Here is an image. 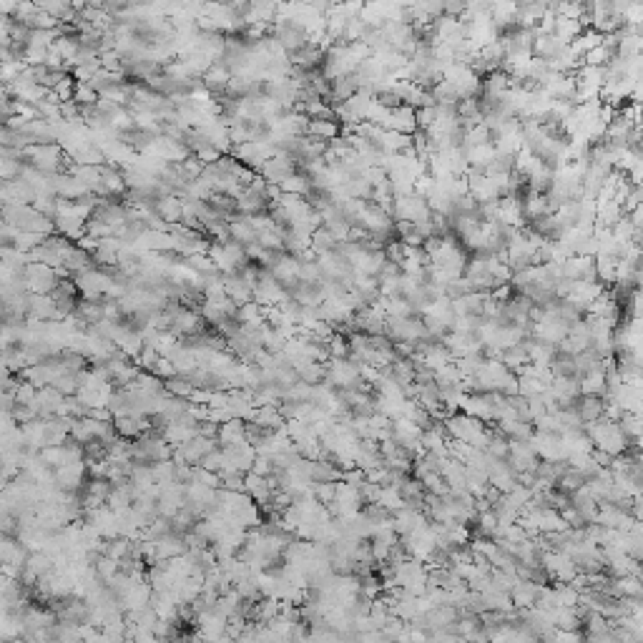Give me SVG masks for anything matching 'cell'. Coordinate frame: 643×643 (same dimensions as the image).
<instances>
[{"label":"cell","mask_w":643,"mask_h":643,"mask_svg":"<svg viewBox=\"0 0 643 643\" xmlns=\"http://www.w3.org/2000/svg\"><path fill=\"white\" fill-rule=\"evenodd\" d=\"M583 427H585V433H588V437H591L593 447L613 455V458L621 455L626 447L631 445V442L626 440V435L621 433V427L613 420H608V417H598L596 422H588V425H583Z\"/></svg>","instance_id":"1"},{"label":"cell","mask_w":643,"mask_h":643,"mask_svg":"<svg viewBox=\"0 0 643 643\" xmlns=\"http://www.w3.org/2000/svg\"><path fill=\"white\" fill-rule=\"evenodd\" d=\"M430 206H427V199L417 191H410V194H402V197H392V209H390V217L394 222H425L430 219Z\"/></svg>","instance_id":"2"},{"label":"cell","mask_w":643,"mask_h":643,"mask_svg":"<svg viewBox=\"0 0 643 643\" xmlns=\"http://www.w3.org/2000/svg\"><path fill=\"white\" fill-rule=\"evenodd\" d=\"M324 367H327V374H324V380L329 382V385H337V387H349V385H355L357 380H362L360 377V362L349 360V357H329L327 362H324Z\"/></svg>","instance_id":"3"},{"label":"cell","mask_w":643,"mask_h":643,"mask_svg":"<svg viewBox=\"0 0 643 643\" xmlns=\"http://www.w3.org/2000/svg\"><path fill=\"white\" fill-rule=\"evenodd\" d=\"M508 465L515 470V475L520 473H533L535 465H538V455L533 450L531 442H518V440H508Z\"/></svg>","instance_id":"4"},{"label":"cell","mask_w":643,"mask_h":643,"mask_svg":"<svg viewBox=\"0 0 643 643\" xmlns=\"http://www.w3.org/2000/svg\"><path fill=\"white\" fill-rule=\"evenodd\" d=\"M294 171H297L294 158L282 156V153H274L272 158L264 161L262 169H259V174H262V178L267 181V184H279L282 178H287L289 174H294Z\"/></svg>","instance_id":"5"},{"label":"cell","mask_w":643,"mask_h":643,"mask_svg":"<svg viewBox=\"0 0 643 643\" xmlns=\"http://www.w3.org/2000/svg\"><path fill=\"white\" fill-rule=\"evenodd\" d=\"M385 128H392V131H400V133H407V136H412L415 131H417V121H415V108L412 106H397V108H392L387 116V121H385Z\"/></svg>","instance_id":"6"},{"label":"cell","mask_w":643,"mask_h":643,"mask_svg":"<svg viewBox=\"0 0 643 643\" xmlns=\"http://www.w3.org/2000/svg\"><path fill=\"white\" fill-rule=\"evenodd\" d=\"M523 347H525V352H528V360H531L533 365H551V360L556 357V352H558L556 344L543 342V340H538V337H533V335L525 337Z\"/></svg>","instance_id":"7"},{"label":"cell","mask_w":643,"mask_h":643,"mask_svg":"<svg viewBox=\"0 0 643 643\" xmlns=\"http://www.w3.org/2000/svg\"><path fill=\"white\" fill-rule=\"evenodd\" d=\"M603 410H606V400L603 397H598V394H581L576 400V412L583 425L596 422L598 417H603Z\"/></svg>","instance_id":"8"},{"label":"cell","mask_w":643,"mask_h":643,"mask_svg":"<svg viewBox=\"0 0 643 643\" xmlns=\"http://www.w3.org/2000/svg\"><path fill=\"white\" fill-rule=\"evenodd\" d=\"M538 591H540L538 583L518 578L508 593H510V601L515 608H533V606H535V598H538Z\"/></svg>","instance_id":"9"},{"label":"cell","mask_w":643,"mask_h":643,"mask_svg":"<svg viewBox=\"0 0 643 643\" xmlns=\"http://www.w3.org/2000/svg\"><path fill=\"white\" fill-rule=\"evenodd\" d=\"M357 91H360V78L355 73H344V76H337V78L329 81V99L324 101H347Z\"/></svg>","instance_id":"10"},{"label":"cell","mask_w":643,"mask_h":643,"mask_svg":"<svg viewBox=\"0 0 643 643\" xmlns=\"http://www.w3.org/2000/svg\"><path fill=\"white\" fill-rule=\"evenodd\" d=\"M99 171H101V191H103V197H121L126 191L124 171L108 164L99 166Z\"/></svg>","instance_id":"11"},{"label":"cell","mask_w":643,"mask_h":643,"mask_svg":"<svg viewBox=\"0 0 643 643\" xmlns=\"http://www.w3.org/2000/svg\"><path fill=\"white\" fill-rule=\"evenodd\" d=\"M289 297H294L297 302L302 304H322L327 299V292H324L322 279H317V282H299L289 292Z\"/></svg>","instance_id":"12"},{"label":"cell","mask_w":643,"mask_h":643,"mask_svg":"<svg viewBox=\"0 0 643 643\" xmlns=\"http://www.w3.org/2000/svg\"><path fill=\"white\" fill-rule=\"evenodd\" d=\"M156 214L161 217V222H166V224L181 222V217H184V199L176 197V194H166V197L158 199Z\"/></svg>","instance_id":"13"},{"label":"cell","mask_w":643,"mask_h":643,"mask_svg":"<svg viewBox=\"0 0 643 643\" xmlns=\"http://www.w3.org/2000/svg\"><path fill=\"white\" fill-rule=\"evenodd\" d=\"M578 387H581V394H598L603 397L606 392V369H591L578 377Z\"/></svg>","instance_id":"14"},{"label":"cell","mask_w":643,"mask_h":643,"mask_svg":"<svg viewBox=\"0 0 643 643\" xmlns=\"http://www.w3.org/2000/svg\"><path fill=\"white\" fill-rule=\"evenodd\" d=\"M500 362H503L510 372L520 374V369H523L531 360H528V352H525L523 342H520V344H512V347H508V349H500Z\"/></svg>","instance_id":"15"},{"label":"cell","mask_w":643,"mask_h":643,"mask_svg":"<svg viewBox=\"0 0 643 643\" xmlns=\"http://www.w3.org/2000/svg\"><path fill=\"white\" fill-rule=\"evenodd\" d=\"M616 425L621 427V433L626 435V440L631 442V445H638V440H641V415L638 412H621V417L616 420Z\"/></svg>","instance_id":"16"},{"label":"cell","mask_w":643,"mask_h":643,"mask_svg":"<svg viewBox=\"0 0 643 643\" xmlns=\"http://www.w3.org/2000/svg\"><path fill=\"white\" fill-rule=\"evenodd\" d=\"M297 369V380L307 382V385H319L324 382V374H327V367L324 362H315V360H304Z\"/></svg>","instance_id":"17"},{"label":"cell","mask_w":643,"mask_h":643,"mask_svg":"<svg viewBox=\"0 0 643 643\" xmlns=\"http://www.w3.org/2000/svg\"><path fill=\"white\" fill-rule=\"evenodd\" d=\"M581 31H583V26L578 23V20H573V18H558L556 15V26H553V35L560 40V43H573V40L581 35Z\"/></svg>","instance_id":"18"},{"label":"cell","mask_w":643,"mask_h":643,"mask_svg":"<svg viewBox=\"0 0 643 643\" xmlns=\"http://www.w3.org/2000/svg\"><path fill=\"white\" fill-rule=\"evenodd\" d=\"M307 133L309 136H317V138L329 141V138L340 136V124H337V119H309Z\"/></svg>","instance_id":"19"},{"label":"cell","mask_w":643,"mask_h":643,"mask_svg":"<svg viewBox=\"0 0 643 643\" xmlns=\"http://www.w3.org/2000/svg\"><path fill=\"white\" fill-rule=\"evenodd\" d=\"M548 367H551L553 377H578L576 360H573V355H568V352H556V357L551 360Z\"/></svg>","instance_id":"20"},{"label":"cell","mask_w":643,"mask_h":643,"mask_svg":"<svg viewBox=\"0 0 643 643\" xmlns=\"http://www.w3.org/2000/svg\"><path fill=\"white\" fill-rule=\"evenodd\" d=\"M337 247V239L329 234L327 229H324V224L322 226H317L315 231H312V237H309V249L315 251L317 256L324 254V251H332Z\"/></svg>","instance_id":"21"},{"label":"cell","mask_w":643,"mask_h":643,"mask_svg":"<svg viewBox=\"0 0 643 643\" xmlns=\"http://www.w3.org/2000/svg\"><path fill=\"white\" fill-rule=\"evenodd\" d=\"M276 186H279V191H284V194H299V197H304L309 191V178L297 169L294 174H289V176L282 178Z\"/></svg>","instance_id":"22"},{"label":"cell","mask_w":643,"mask_h":643,"mask_svg":"<svg viewBox=\"0 0 643 643\" xmlns=\"http://www.w3.org/2000/svg\"><path fill=\"white\" fill-rule=\"evenodd\" d=\"M613 56H616V51L601 43V46H596V48H591L588 53H583V66H606Z\"/></svg>","instance_id":"23"},{"label":"cell","mask_w":643,"mask_h":643,"mask_svg":"<svg viewBox=\"0 0 643 643\" xmlns=\"http://www.w3.org/2000/svg\"><path fill=\"white\" fill-rule=\"evenodd\" d=\"M324 344H327L329 357H349L347 335H342V332H332V335L324 340Z\"/></svg>","instance_id":"24"},{"label":"cell","mask_w":643,"mask_h":643,"mask_svg":"<svg viewBox=\"0 0 643 643\" xmlns=\"http://www.w3.org/2000/svg\"><path fill=\"white\" fill-rule=\"evenodd\" d=\"M73 101H76L78 106H93V103H99V93H96V88H93L91 83H81V81H76Z\"/></svg>","instance_id":"25"},{"label":"cell","mask_w":643,"mask_h":643,"mask_svg":"<svg viewBox=\"0 0 643 643\" xmlns=\"http://www.w3.org/2000/svg\"><path fill=\"white\" fill-rule=\"evenodd\" d=\"M422 487H425V492H433V495H445L447 492V483L442 480L440 473H425L420 478Z\"/></svg>","instance_id":"26"},{"label":"cell","mask_w":643,"mask_h":643,"mask_svg":"<svg viewBox=\"0 0 643 643\" xmlns=\"http://www.w3.org/2000/svg\"><path fill=\"white\" fill-rule=\"evenodd\" d=\"M322 279V267L317 259H307V262H299V282H317Z\"/></svg>","instance_id":"27"},{"label":"cell","mask_w":643,"mask_h":643,"mask_svg":"<svg viewBox=\"0 0 643 643\" xmlns=\"http://www.w3.org/2000/svg\"><path fill=\"white\" fill-rule=\"evenodd\" d=\"M591 458L596 460V462H598L601 467H608V465H610V460H613V455H608V453H603V450H598V447H593V450H591Z\"/></svg>","instance_id":"28"}]
</instances>
